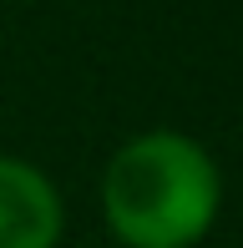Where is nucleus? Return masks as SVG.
Masks as SVG:
<instances>
[{
	"mask_svg": "<svg viewBox=\"0 0 243 248\" xmlns=\"http://www.w3.org/2000/svg\"><path fill=\"white\" fill-rule=\"evenodd\" d=\"M223 208V172L197 137L137 132L102 172V218L122 248H193Z\"/></svg>",
	"mask_w": 243,
	"mask_h": 248,
	"instance_id": "1",
	"label": "nucleus"
},
{
	"mask_svg": "<svg viewBox=\"0 0 243 248\" xmlns=\"http://www.w3.org/2000/svg\"><path fill=\"white\" fill-rule=\"evenodd\" d=\"M61 228V187L26 157H0V248H56Z\"/></svg>",
	"mask_w": 243,
	"mask_h": 248,
	"instance_id": "2",
	"label": "nucleus"
}]
</instances>
